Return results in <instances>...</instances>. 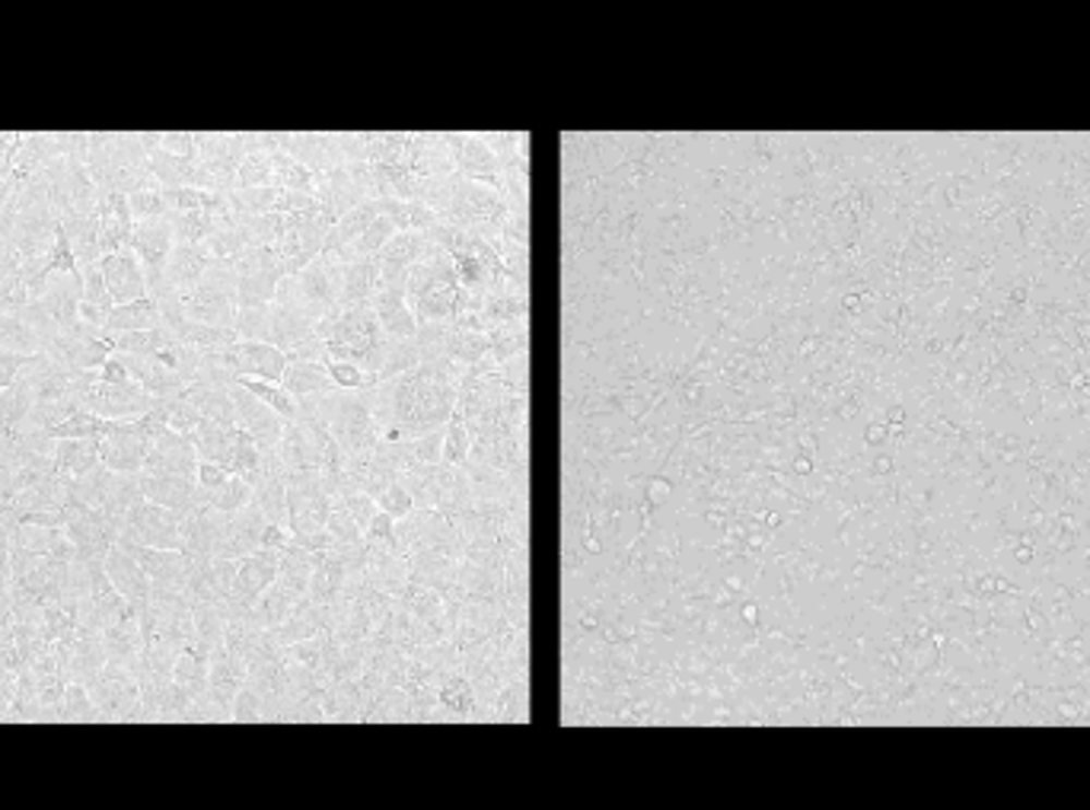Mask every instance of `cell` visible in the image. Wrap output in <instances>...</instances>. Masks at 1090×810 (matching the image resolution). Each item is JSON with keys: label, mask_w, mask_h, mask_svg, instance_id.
Segmentation results:
<instances>
[{"label": "cell", "mask_w": 1090, "mask_h": 810, "mask_svg": "<svg viewBox=\"0 0 1090 810\" xmlns=\"http://www.w3.org/2000/svg\"><path fill=\"white\" fill-rule=\"evenodd\" d=\"M182 310L189 319L233 329L237 323V258H214L202 275L198 288L182 298Z\"/></svg>", "instance_id": "1"}, {"label": "cell", "mask_w": 1090, "mask_h": 810, "mask_svg": "<svg viewBox=\"0 0 1090 810\" xmlns=\"http://www.w3.org/2000/svg\"><path fill=\"white\" fill-rule=\"evenodd\" d=\"M237 336L243 341H268L271 339V303L268 306H252V310H237L233 323ZM271 344V341H268Z\"/></svg>", "instance_id": "37"}, {"label": "cell", "mask_w": 1090, "mask_h": 810, "mask_svg": "<svg viewBox=\"0 0 1090 810\" xmlns=\"http://www.w3.org/2000/svg\"><path fill=\"white\" fill-rule=\"evenodd\" d=\"M227 479H230V472L223 470V467L198 460V488H202V492H217Z\"/></svg>", "instance_id": "48"}, {"label": "cell", "mask_w": 1090, "mask_h": 810, "mask_svg": "<svg viewBox=\"0 0 1090 810\" xmlns=\"http://www.w3.org/2000/svg\"><path fill=\"white\" fill-rule=\"evenodd\" d=\"M379 217V205H377V198H371V202H364V205H358V208H351V211L344 214V217H338V223H332V230H329V237H326V246H323V253H329V256H338V253H344L374 220Z\"/></svg>", "instance_id": "26"}, {"label": "cell", "mask_w": 1090, "mask_h": 810, "mask_svg": "<svg viewBox=\"0 0 1090 810\" xmlns=\"http://www.w3.org/2000/svg\"><path fill=\"white\" fill-rule=\"evenodd\" d=\"M281 386L294 396V399H306V396H323L338 389L326 371V364L319 361H288V371L281 377Z\"/></svg>", "instance_id": "27"}, {"label": "cell", "mask_w": 1090, "mask_h": 810, "mask_svg": "<svg viewBox=\"0 0 1090 810\" xmlns=\"http://www.w3.org/2000/svg\"><path fill=\"white\" fill-rule=\"evenodd\" d=\"M195 479L185 475H154V472H141V492L147 501L164 505L169 511L189 513L195 508Z\"/></svg>", "instance_id": "20"}, {"label": "cell", "mask_w": 1090, "mask_h": 810, "mask_svg": "<svg viewBox=\"0 0 1090 810\" xmlns=\"http://www.w3.org/2000/svg\"><path fill=\"white\" fill-rule=\"evenodd\" d=\"M99 271L106 278V288H109V294L116 300V306L119 303H131V300L150 298L147 294L144 268H141V262H137V256L131 250L99 258Z\"/></svg>", "instance_id": "15"}, {"label": "cell", "mask_w": 1090, "mask_h": 810, "mask_svg": "<svg viewBox=\"0 0 1090 810\" xmlns=\"http://www.w3.org/2000/svg\"><path fill=\"white\" fill-rule=\"evenodd\" d=\"M160 150L175 154V157H195V131H164L160 134Z\"/></svg>", "instance_id": "47"}, {"label": "cell", "mask_w": 1090, "mask_h": 810, "mask_svg": "<svg viewBox=\"0 0 1090 810\" xmlns=\"http://www.w3.org/2000/svg\"><path fill=\"white\" fill-rule=\"evenodd\" d=\"M233 722H265V699L252 689L243 686L233 699Z\"/></svg>", "instance_id": "43"}, {"label": "cell", "mask_w": 1090, "mask_h": 810, "mask_svg": "<svg viewBox=\"0 0 1090 810\" xmlns=\"http://www.w3.org/2000/svg\"><path fill=\"white\" fill-rule=\"evenodd\" d=\"M58 271H68V275L81 271L77 256H74V246H71V240H68V233H64V230H58L55 250L48 253V275H58Z\"/></svg>", "instance_id": "44"}, {"label": "cell", "mask_w": 1090, "mask_h": 810, "mask_svg": "<svg viewBox=\"0 0 1090 810\" xmlns=\"http://www.w3.org/2000/svg\"><path fill=\"white\" fill-rule=\"evenodd\" d=\"M223 364L237 374V377H255V380H268V384H281L284 371H288V354L268 341H237L233 348L220 351Z\"/></svg>", "instance_id": "8"}, {"label": "cell", "mask_w": 1090, "mask_h": 810, "mask_svg": "<svg viewBox=\"0 0 1090 810\" xmlns=\"http://www.w3.org/2000/svg\"><path fill=\"white\" fill-rule=\"evenodd\" d=\"M227 211V208H223ZM223 211H185V214H169L172 220V237L179 246H202L210 233L220 227V214Z\"/></svg>", "instance_id": "29"}, {"label": "cell", "mask_w": 1090, "mask_h": 810, "mask_svg": "<svg viewBox=\"0 0 1090 810\" xmlns=\"http://www.w3.org/2000/svg\"><path fill=\"white\" fill-rule=\"evenodd\" d=\"M182 396L202 412V419H210L220 427H237V406H233L230 386L192 384Z\"/></svg>", "instance_id": "25"}, {"label": "cell", "mask_w": 1090, "mask_h": 810, "mask_svg": "<svg viewBox=\"0 0 1090 810\" xmlns=\"http://www.w3.org/2000/svg\"><path fill=\"white\" fill-rule=\"evenodd\" d=\"M182 520L185 513L169 511L164 505H154L144 498L125 513L116 546H154V549L182 553Z\"/></svg>", "instance_id": "2"}, {"label": "cell", "mask_w": 1090, "mask_h": 810, "mask_svg": "<svg viewBox=\"0 0 1090 810\" xmlns=\"http://www.w3.org/2000/svg\"><path fill=\"white\" fill-rule=\"evenodd\" d=\"M160 326H164L160 300L141 298L131 300V303H119V306L109 313L102 333H109V336H116V333H147V329H160Z\"/></svg>", "instance_id": "23"}, {"label": "cell", "mask_w": 1090, "mask_h": 810, "mask_svg": "<svg viewBox=\"0 0 1090 810\" xmlns=\"http://www.w3.org/2000/svg\"><path fill=\"white\" fill-rule=\"evenodd\" d=\"M326 533L332 536L336 549H344V546H358V543H364V530L358 527V520H354L351 513L344 511V505H341V501H336V508H332L329 520H326Z\"/></svg>", "instance_id": "38"}, {"label": "cell", "mask_w": 1090, "mask_h": 810, "mask_svg": "<svg viewBox=\"0 0 1090 810\" xmlns=\"http://www.w3.org/2000/svg\"><path fill=\"white\" fill-rule=\"evenodd\" d=\"M102 722H144V705H141V686L137 677L119 667L112 661H106L102 674L93 682H86Z\"/></svg>", "instance_id": "3"}, {"label": "cell", "mask_w": 1090, "mask_h": 810, "mask_svg": "<svg viewBox=\"0 0 1090 810\" xmlns=\"http://www.w3.org/2000/svg\"><path fill=\"white\" fill-rule=\"evenodd\" d=\"M326 371H329V377H332V384H336L338 389H367V386L379 384L377 377L364 374V371H361L358 364H351V361H329Z\"/></svg>", "instance_id": "41"}, {"label": "cell", "mask_w": 1090, "mask_h": 810, "mask_svg": "<svg viewBox=\"0 0 1090 810\" xmlns=\"http://www.w3.org/2000/svg\"><path fill=\"white\" fill-rule=\"evenodd\" d=\"M341 278H344V265L329 253H319L300 275H294L296 298L316 323L341 303Z\"/></svg>", "instance_id": "4"}, {"label": "cell", "mask_w": 1090, "mask_h": 810, "mask_svg": "<svg viewBox=\"0 0 1090 810\" xmlns=\"http://www.w3.org/2000/svg\"><path fill=\"white\" fill-rule=\"evenodd\" d=\"M102 565H106V575H109V581L116 584V591L125 594L131 606L141 609V606L150 600V575L141 568V561L128 553V549L112 546Z\"/></svg>", "instance_id": "16"}, {"label": "cell", "mask_w": 1090, "mask_h": 810, "mask_svg": "<svg viewBox=\"0 0 1090 810\" xmlns=\"http://www.w3.org/2000/svg\"><path fill=\"white\" fill-rule=\"evenodd\" d=\"M61 722H102V715H99V709H96V702H93L84 682H68Z\"/></svg>", "instance_id": "34"}, {"label": "cell", "mask_w": 1090, "mask_h": 810, "mask_svg": "<svg viewBox=\"0 0 1090 810\" xmlns=\"http://www.w3.org/2000/svg\"><path fill=\"white\" fill-rule=\"evenodd\" d=\"M237 427H220L214 425L210 419H202L198 427L192 434H185V437L195 444L198 460L217 463V467H223V470L233 475V437H237Z\"/></svg>", "instance_id": "22"}, {"label": "cell", "mask_w": 1090, "mask_h": 810, "mask_svg": "<svg viewBox=\"0 0 1090 810\" xmlns=\"http://www.w3.org/2000/svg\"><path fill=\"white\" fill-rule=\"evenodd\" d=\"M278 568H281V553H275V549H258V553L240 558V571H237V581H233V591H230L227 603L233 609H252L255 600L278 581Z\"/></svg>", "instance_id": "9"}, {"label": "cell", "mask_w": 1090, "mask_h": 810, "mask_svg": "<svg viewBox=\"0 0 1090 810\" xmlns=\"http://www.w3.org/2000/svg\"><path fill=\"white\" fill-rule=\"evenodd\" d=\"M33 358H36V354H20V351H7V348H0V389L16 384V377L33 364Z\"/></svg>", "instance_id": "46"}, {"label": "cell", "mask_w": 1090, "mask_h": 810, "mask_svg": "<svg viewBox=\"0 0 1090 810\" xmlns=\"http://www.w3.org/2000/svg\"><path fill=\"white\" fill-rule=\"evenodd\" d=\"M265 527H268V520H265V513L258 511L255 501L246 505L243 511L230 513L227 517V540H223L220 558H246V555L258 553Z\"/></svg>", "instance_id": "18"}, {"label": "cell", "mask_w": 1090, "mask_h": 810, "mask_svg": "<svg viewBox=\"0 0 1090 810\" xmlns=\"http://www.w3.org/2000/svg\"><path fill=\"white\" fill-rule=\"evenodd\" d=\"M106 434H109V419H99L96 412H86V409L74 412L61 425L48 427V437H55V440H64V437H106Z\"/></svg>", "instance_id": "33"}, {"label": "cell", "mask_w": 1090, "mask_h": 810, "mask_svg": "<svg viewBox=\"0 0 1090 810\" xmlns=\"http://www.w3.org/2000/svg\"><path fill=\"white\" fill-rule=\"evenodd\" d=\"M469 450H472V434H469L460 412H453L447 427H444V463L462 467L469 460Z\"/></svg>", "instance_id": "35"}, {"label": "cell", "mask_w": 1090, "mask_h": 810, "mask_svg": "<svg viewBox=\"0 0 1090 810\" xmlns=\"http://www.w3.org/2000/svg\"><path fill=\"white\" fill-rule=\"evenodd\" d=\"M214 262V258L205 253V246H172V256H169V265H167V278H164V288H160V294L157 298H189L195 288H198V281H202V275L208 271V265Z\"/></svg>", "instance_id": "14"}, {"label": "cell", "mask_w": 1090, "mask_h": 810, "mask_svg": "<svg viewBox=\"0 0 1090 810\" xmlns=\"http://www.w3.org/2000/svg\"><path fill=\"white\" fill-rule=\"evenodd\" d=\"M150 444L141 437L134 419L109 422V434L99 440V463L112 472H141Z\"/></svg>", "instance_id": "10"}, {"label": "cell", "mask_w": 1090, "mask_h": 810, "mask_svg": "<svg viewBox=\"0 0 1090 810\" xmlns=\"http://www.w3.org/2000/svg\"><path fill=\"white\" fill-rule=\"evenodd\" d=\"M102 339L109 341L112 354H144V358H150L160 348H167L175 336L169 333L167 326H160V329H147V333H116V336L102 333Z\"/></svg>", "instance_id": "30"}, {"label": "cell", "mask_w": 1090, "mask_h": 810, "mask_svg": "<svg viewBox=\"0 0 1090 810\" xmlns=\"http://www.w3.org/2000/svg\"><path fill=\"white\" fill-rule=\"evenodd\" d=\"M167 419L169 427H172L175 434H192V431L198 427V422H202V412H198L185 396H179V399H169L167 402Z\"/></svg>", "instance_id": "42"}, {"label": "cell", "mask_w": 1090, "mask_h": 810, "mask_svg": "<svg viewBox=\"0 0 1090 810\" xmlns=\"http://www.w3.org/2000/svg\"><path fill=\"white\" fill-rule=\"evenodd\" d=\"M262 185H275V167H271V154L255 150L240 164L233 189H262Z\"/></svg>", "instance_id": "36"}, {"label": "cell", "mask_w": 1090, "mask_h": 810, "mask_svg": "<svg viewBox=\"0 0 1090 810\" xmlns=\"http://www.w3.org/2000/svg\"><path fill=\"white\" fill-rule=\"evenodd\" d=\"M96 214H99V258L131 250V240H134V214H131V205H128V195L109 192V195L99 202Z\"/></svg>", "instance_id": "13"}, {"label": "cell", "mask_w": 1090, "mask_h": 810, "mask_svg": "<svg viewBox=\"0 0 1090 810\" xmlns=\"http://www.w3.org/2000/svg\"><path fill=\"white\" fill-rule=\"evenodd\" d=\"M33 300L43 306L45 316L58 326V333H93V329H86L84 319H81V300H84V275L81 271H74V275H68V271L48 275L43 291Z\"/></svg>", "instance_id": "6"}, {"label": "cell", "mask_w": 1090, "mask_h": 810, "mask_svg": "<svg viewBox=\"0 0 1090 810\" xmlns=\"http://www.w3.org/2000/svg\"><path fill=\"white\" fill-rule=\"evenodd\" d=\"M99 380H102V384H112V386L131 384V374H128V367L122 364V358H119V354L106 358V364L99 367Z\"/></svg>", "instance_id": "49"}, {"label": "cell", "mask_w": 1090, "mask_h": 810, "mask_svg": "<svg viewBox=\"0 0 1090 810\" xmlns=\"http://www.w3.org/2000/svg\"><path fill=\"white\" fill-rule=\"evenodd\" d=\"M374 313H377L379 326L383 333L389 336L392 341L402 339H415L419 336V319L412 316L409 310V300H405V288H377V294L371 300Z\"/></svg>", "instance_id": "17"}, {"label": "cell", "mask_w": 1090, "mask_h": 810, "mask_svg": "<svg viewBox=\"0 0 1090 810\" xmlns=\"http://www.w3.org/2000/svg\"><path fill=\"white\" fill-rule=\"evenodd\" d=\"M341 505H344V511L358 520V527H361V530H367V527H371V520H374L379 511L377 498H374V495H367V492H348V495L341 498Z\"/></svg>", "instance_id": "45"}, {"label": "cell", "mask_w": 1090, "mask_h": 810, "mask_svg": "<svg viewBox=\"0 0 1090 810\" xmlns=\"http://www.w3.org/2000/svg\"><path fill=\"white\" fill-rule=\"evenodd\" d=\"M237 384L243 386V389H250L252 396L262 399L268 409H275L284 422H296L300 406H296L294 396L281 384H268V380H255V377H237Z\"/></svg>", "instance_id": "32"}, {"label": "cell", "mask_w": 1090, "mask_h": 810, "mask_svg": "<svg viewBox=\"0 0 1090 810\" xmlns=\"http://www.w3.org/2000/svg\"><path fill=\"white\" fill-rule=\"evenodd\" d=\"M128 205H131V214H134V223H141V220H160V217L172 214L167 198H164V185H154V189L128 195Z\"/></svg>", "instance_id": "39"}, {"label": "cell", "mask_w": 1090, "mask_h": 810, "mask_svg": "<svg viewBox=\"0 0 1090 810\" xmlns=\"http://www.w3.org/2000/svg\"><path fill=\"white\" fill-rule=\"evenodd\" d=\"M230 396H233V406H237V425L250 431L262 450H275L281 444V434H284L288 422L240 384L230 386Z\"/></svg>", "instance_id": "11"}, {"label": "cell", "mask_w": 1090, "mask_h": 810, "mask_svg": "<svg viewBox=\"0 0 1090 810\" xmlns=\"http://www.w3.org/2000/svg\"><path fill=\"white\" fill-rule=\"evenodd\" d=\"M0 348L20 354H43V339L23 319V313H0Z\"/></svg>", "instance_id": "31"}, {"label": "cell", "mask_w": 1090, "mask_h": 810, "mask_svg": "<svg viewBox=\"0 0 1090 810\" xmlns=\"http://www.w3.org/2000/svg\"><path fill=\"white\" fill-rule=\"evenodd\" d=\"M157 406H164L160 399H154L147 389L141 384H125V386H112L96 380L93 386H86L84 392V409L86 412H96L99 419H109V422H122V419H141L147 412H154Z\"/></svg>", "instance_id": "7"}, {"label": "cell", "mask_w": 1090, "mask_h": 810, "mask_svg": "<svg viewBox=\"0 0 1090 810\" xmlns=\"http://www.w3.org/2000/svg\"><path fill=\"white\" fill-rule=\"evenodd\" d=\"M99 440L102 437H64L55 444V463L64 475H86L99 467Z\"/></svg>", "instance_id": "28"}, {"label": "cell", "mask_w": 1090, "mask_h": 810, "mask_svg": "<svg viewBox=\"0 0 1090 810\" xmlns=\"http://www.w3.org/2000/svg\"><path fill=\"white\" fill-rule=\"evenodd\" d=\"M102 644H106V654L112 664L119 667H128L134 674L137 661H141V651H144V636H141V619H137V606L128 609L125 616L119 622H112L109 629H102Z\"/></svg>", "instance_id": "19"}, {"label": "cell", "mask_w": 1090, "mask_h": 810, "mask_svg": "<svg viewBox=\"0 0 1090 810\" xmlns=\"http://www.w3.org/2000/svg\"><path fill=\"white\" fill-rule=\"evenodd\" d=\"M141 472H154V475H185V479H195L198 482V454H195V444L185 437V434H175L172 427H167L147 450V460H144V470Z\"/></svg>", "instance_id": "12"}, {"label": "cell", "mask_w": 1090, "mask_h": 810, "mask_svg": "<svg viewBox=\"0 0 1090 810\" xmlns=\"http://www.w3.org/2000/svg\"><path fill=\"white\" fill-rule=\"evenodd\" d=\"M175 237H172V220L160 217V220H141L134 223V240H131V253L137 256L144 278H147V294L157 298L167 278L169 256H172Z\"/></svg>", "instance_id": "5"}, {"label": "cell", "mask_w": 1090, "mask_h": 810, "mask_svg": "<svg viewBox=\"0 0 1090 810\" xmlns=\"http://www.w3.org/2000/svg\"><path fill=\"white\" fill-rule=\"evenodd\" d=\"M379 288V258H354L344 265L341 278V303L338 306H361L371 303Z\"/></svg>", "instance_id": "24"}, {"label": "cell", "mask_w": 1090, "mask_h": 810, "mask_svg": "<svg viewBox=\"0 0 1090 810\" xmlns=\"http://www.w3.org/2000/svg\"><path fill=\"white\" fill-rule=\"evenodd\" d=\"M377 508L389 513L392 520H402V517H409V513L415 511V498H412V492L402 482H392L389 488H383L377 495Z\"/></svg>", "instance_id": "40"}, {"label": "cell", "mask_w": 1090, "mask_h": 810, "mask_svg": "<svg viewBox=\"0 0 1090 810\" xmlns=\"http://www.w3.org/2000/svg\"><path fill=\"white\" fill-rule=\"evenodd\" d=\"M278 457L284 472H310L323 467V450L316 447V440L310 437V431L300 422H288L281 444H278Z\"/></svg>", "instance_id": "21"}]
</instances>
